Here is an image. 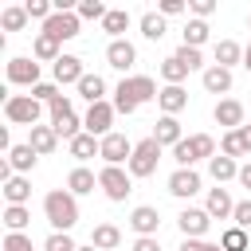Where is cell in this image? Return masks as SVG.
Segmentation results:
<instances>
[{"label":"cell","instance_id":"ab89813d","mask_svg":"<svg viewBox=\"0 0 251 251\" xmlns=\"http://www.w3.org/2000/svg\"><path fill=\"white\" fill-rule=\"evenodd\" d=\"M59 94H63V90H59L55 82H39V86H31V98H35V102H43V106H51Z\"/></svg>","mask_w":251,"mask_h":251},{"label":"cell","instance_id":"5bb4252c","mask_svg":"<svg viewBox=\"0 0 251 251\" xmlns=\"http://www.w3.org/2000/svg\"><path fill=\"white\" fill-rule=\"evenodd\" d=\"M82 75H86V71H82V59H78V55H63V59L55 63V82H59V86H67V82L78 86Z\"/></svg>","mask_w":251,"mask_h":251},{"label":"cell","instance_id":"e0dca14e","mask_svg":"<svg viewBox=\"0 0 251 251\" xmlns=\"http://www.w3.org/2000/svg\"><path fill=\"white\" fill-rule=\"evenodd\" d=\"M67 149H71L75 161H90V157H102V137H94V133H78L75 141H67Z\"/></svg>","mask_w":251,"mask_h":251},{"label":"cell","instance_id":"ba28073f","mask_svg":"<svg viewBox=\"0 0 251 251\" xmlns=\"http://www.w3.org/2000/svg\"><path fill=\"white\" fill-rule=\"evenodd\" d=\"M8 82L16 86H39V63L20 55V59H8Z\"/></svg>","mask_w":251,"mask_h":251},{"label":"cell","instance_id":"44dd1931","mask_svg":"<svg viewBox=\"0 0 251 251\" xmlns=\"http://www.w3.org/2000/svg\"><path fill=\"white\" fill-rule=\"evenodd\" d=\"M27 145H31L39 157L55 153V145H59V133H55V126H31V137H27Z\"/></svg>","mask_w":251,"mask_h":251},{"label":"cell","instance_id":"83f0119b","mask_svg":"<svg viewBox=\"0 0 251 251\" xmlns=\"http://www.w3.org/2000/svg\"><path fill=\"white\" fill-rule=\"evenodd\" d=\"M27 196H31V180L27 176H12V180H4V200L8 204H27Z\"/></svg>","mask_w":251,"mask_h":251},{"label":"cell","instance_id":"f5cc1de1","mask_svg":"<svg viewBox=\"0 0 251 251\" xmlns=\"http://www.w3.org/2000/svg\"><path fill=\"white\" fill-rule=\"evenodd\" d=\"M239 137H243V149L251 153V126H239Z\"/></svg>","mask_w":251,"mask_h":251},{"label":"cell","instance_id":"1f68e13d","mask_svg":"<svg viewBox=\"0 0 251 251\" xmlns=\"http://www.w3.org/2000/svg\"><path fill=\"white\" fill-rule=\"evenodd\" d=\"M27 20H31V16H27V8H24V4H12V8H4V12H0V27H4V31H20Z\"/></svg>","mask_w":251,"mask_h":251},{"label":"cell","instance_id":"6da1fadb","mask_svg":"<svg viewBox=\"0 0 251 251\" xmlns=\"http://www.w3.org/2000/svg\"><path fill=\"white\" fill-rule=\"evenodd\" d=\"M161 90H157V82L149 78V75H133V78H122L118 82V90H114V110L118 114H133L141 102H153Z\"/></svg>","mask_w":251,"mask_h":251},{"label":"cell","instance_id":"681fc988","mask_svg":"<svg viewBox=\"0 0 251 251\" xmlns=\"http://www.w3.org/2000/svg\"><path fill=\"white\" fill-rule=\"evenodd\" d=\"M184 12V0H161V16H180Z\"/></svg>","mask_w":251,"mask_h":251},{"label":"cell","instance_id":"ac0fdd59","mask_svg":"<svg viewBox=\"0 0 251 251\" xmlns=\"http://www.w3.org/2000/svg\"><path fill=\"white\" fill-rule=\"evenodd\" d=\"M204 212H208L212 220H231V212H235V200L227 196V188H212V192H208V204H204Z\"/></svg>","mask_w":251,"mask_h":251},{"label":"cell","instance_id":"9a60e30c","mask_svg":"<svg viewBox=\"0 0 251 251\" xmlns=\"http://www.w3.org/2000/svg\"><path fill=\"white\" fill-rule=\"evenodd\" d=\"M157 106H161V114L176 118V114L188 106V90H184V86H165V90L157 94Z\"/></svg>","mask_w":251,"mask_h":251},{"label":"cell","instance_id":"d590c367","mask_svg":"<svg viewBox=\"0 0 251 251\" xmlns=\"http://www.w3.org/2000/svg\"><path fill=\"white\" fill-rule=\"evenodd\" d=\"M180 35H184V47H196V51H200V43L208 39V24H204V20H188Z\"/></svg>","mask_w":251,"mask_h":251},{"label":"cell","instance_id":"9c48e42d","mask_svg":"<svg viewBox=\"0 0 251 251\" xmlns=\"http://www.w3.org/2000/svg\"><path fill=\"white\" fill-rule=\"evenodd\" d=\"M129 157H133V145H129L126 133H110V137H102V161H106V165H118V169H122V161L129 165Z\"/></svg>","mask_w":251,"mask_h":251},{"label":"cell","instance_id":"f1b7e54d","mask_svg":"<svg viewBox=\"0 0 251 251\" xmlns=\"http://www.w3.org/2000/svg\"><path fill=\"white\" fill-rule=\"evenodd\" d=\"M208 173H212V180H216V184H224V180L239 176V165H235L231 157H224V153H220V157H212V161H208Z\"/></svg>","mask_w":251,"mask_h":251},{"label":"cell","instance_id":"8992f818","mask_svg":"<svg viewBox=\"0 0 251 251\" xmlns=\"http://www.w3.org/2000/svg\"><path fill=\"white\" fill-rule=\"evenodd\" d=\"M98 188L114 200V204H122L129 192H133V184H129V173H122L118 165H106L102 173H98Z\"/></svg>","mask_w":251,"mask_h":251},{"label":"cell","instance_id":"e575fe53","mask_svg":"<svg viewBox=\"0 0 251 251\" xmlns=\"http://www.w3.org/2000/svg\"><path fill=\"white\" fill-rule=\"evenodd\" d=\"M126 27H129V12H126V8H110V12H106V20H102V31H110V35L118 39Z\"/></svg>","mask_w":251,"mask_h":251},{"label":"cell","instance_id":"3957f363","mask_svg":"<svg viewBox=\"0 0 251 251\" xmlns=\"http://www.w3.org/2000/svg\"><path fill=\"white\" fill-rule=\"evenodd\" d=\"M173 157H176V165L180 169H192L196 161H212L216 157V141L208 137V133H192V137H184L180 145H173Z\"/></svg>","mask_w":251,"mask_h":251},{"label":"cell","instance_id":"f6af8a7d","mask_svg":"<svg viewBox=\"0 0 251 251\" xmlns=\"http://www.w3.org/2000/svg\"><path fill=\"white\" fill-rule=\"evenodd\" d=\"M47 110H51V126H55L59 118H67V114H75V110H71V98H67V94H59V98H55V102H51Z\"/></svg>","mask_w":251,"mask_h":251},{"label":"cell","instance_id":"d6a6232c","mask_svg":"<svg viewBox=\"0 0 251 251\" xmlns=\"http://www.w3.org/2000/svg\"><path fill=\"white\" fill-rule=\"evenodd\" d=\"M161 78H165L169 86H180V82L188 78V67H184V63L176 59V55H169V59L161 63Z\"/></svg>","mask_w":251,"mask_h":251},{"label":"cell","instance_id":"ee69618b","mask_svg":"<svg viewBox=\"0 0 251 251\" xmlns=\"http://www.w3.org/2000/svg\"><path fill=\"white\" fill-rule=\"evenodd\" d=\"M176 59H180V63H184L188 71H196V67H204V59H200V51H196V47H184V43H180V51H176Z\"/></svg>","mask_w":251,"mask_h":251},{"label":"cell","instance_id":"2e32d148","mask_svg":"<svg viewBox=\"0 0 251 251\" xmlns=\"http://www.w3.org/2000/svg\"><path fill=\"white\" fill-rule=\"evenodd\" d=\"M212 118H216L220 126H227V129H239V126H243V102H235V98H224V102H216Z\"/></svg>","mask_w":251,"mask_h":251},{"label":"cell","instance_id":"f35d334b","mask_svg":"<svg viewBox=\"0 0 251 251\" xmlns=\"http://www.w3.org/2000/svg\"><path fill=\"white\" fill-rule=\"evenodd\" d=\"M75 12H78V20H106V12H110V8H106L102 0H82Z\"/></svg>","mask_w":251,"mask_h":251},{"label":"cell","instance_id":"f907efd6","mask_svg":"<svg viewBox=\"0 0 251 251\" xmlns=\"http://www.w3.org/2000/svg\"><path fill=\"white\" fill-rule=\"evenodd\" d=\"M180 251H212V243H204V239H184Z\"/></svg>","mask_w":251,"mask_h":251},{"label":"cell","instance_id":"ffe728a7","mask_svg":"<svg viewBox=\"0 0 251 251\" xmlns=\"http://www.w3.org/2000/svg\"><path fill=\"white\" fill-rule=\"evenodd\" d=\"M153 137H157V145H161V149H165V145H180V141H184V137H180V122H176V118H169V114H161V118H157Z\"/></svg>","mask_w":251,"mask_h":251},{"label":"cell","instance_id":"4dcf8cb0","mask_svg":"<svg viewBox=\"0 0 251 251\" xmlns=\"http://www.w3.org/2000/svg\"><path fill=\"white\" fill-rule=\"evenodd\" d=\"M78 94L94 106V102H106L102 94H106V82H102V75H82V82H78Z\"/></svg>","mask_w":251,"mask_h":251},{"label":"cell","instance_id":"7bdbcfd3","mask_svg":"<svg viewBox=\"0 0 251 251\" xmlns=\"http://www.w3.org/2000/svg\"><path fill=\"white\" fill-rule=\"evenodd\" d=\"M4 251H35V247H31V239L24 231H8L4 235Z\"/></svg>","mask_w":251,"mask_h":251},{"label":"cell","instance_id":"7402d4cb","mask_svg":"<svg viewBox=\"0 0 251 251\" xmlns=\"http://www.w3.org/2000/svg\"><path fill=\"white\" fill-rule=\"evenodd\" d=\"M35 161H39V153H35V149H31L27 141H24V145H12V149H8V165H12V169H16L20 176H24V173H31V169H35Z\"/></svg>","mask_w":251,"mask_h":251},{"label":"cell","instance_id":"11a10c76","mask_svg":"<svg viewBox=\"0 0 251 251\" xmlns=\"http://www.w3.org/2000/svg\"><path fill=\"white\" fill-rule=\"evenodd\" d=\"M78 251H98V247H78Z\"/></svg>","mask_w":251,"mask_h":251},{"label":"cell","instance_id":"bcb514c9","mask_svg":"<svg viewBox=\"0 0 251 251\" xmlns=\"http://www.w3.org/2000/svg\"><path fill=\"white\" fill-rule=\"evenodd\" d=\"M231 220H235V227H243V231H247V227H251V200H239V204H235V212H231Z\"/></svg>","mask_w":251,"mask_h":251},{"label":"cell","instance_id":"4316f807","mask_svg":"<svg viewBox=\"0 0 251 251\" xmlns=\"http://www.w3.org/2000/svg\"><path fill=\"white\" fill-rule=\"evenodd\" d=\"M94 184H98V176L90 173V169H71V176H67V192H75V196H82V192H94Z\"/></svg>","mask_w":251,"mask_h":251},{"label":"cell","instance_id":"f546056e","mask_svg":"<svg viewBox=\"0 0 251 251\" xmlns=\"http://www.w3.org/2000/svg\"><path fill=\"white\" fill-rule=\"evenodd\" d=\"M165 31H169V24H165L161 12H145V16H141V35H145V39L157 43V39H165Z\"/></svg>","mask_w":251,"mask_h":251},{"label":"cell","instance_id":"db71d44e","mask_svg":"<svg viewBox=\"0 0 251 251\" xmlns=\"http://www.w3.org/2000/svg\"><path fill=\"white\" fill-rule=\"evenodd\" d=\"M243 67H247V71H251V43H247V47H243Z\"/></svg>","mask_w":251,"mask_h":251},{"label":"cell","instance_id":"c3c4849f","mask_svg":"<svg viewBox=\"0 0 251 251\" xmlns=\"http://www.w3.org/2000/svg\"><path fill=\"white\" fill-rule=\"evenodd\" d=\"M133 251H161V243H157V235H137Z\"/></svg>","mask_w":251,"mask_h":251},{"label":"cell","instance_id":"7c38bea8","mask_svg":"<svg viewBox=\"0 0 251 251\" xmlns=\"http://www.w3.org/2000/svg\"><path fill=\"white\" fill-rule=\"evenodd\" d=\"M176 224H180V231H184V239H200V235L208 231V224H212V216H208L204 208H184V212L176 216Z\"/></svg>","mask_w":251,"mask_h":251},{"label":"cell","instance_id":"74e56055","mask_svg":"<svg viewBox=\"0 0 251 251\" xmlns=\"http://www.w3.org/2000/svg\"><path fill=\"white\" fill-rule=\"evenodd\" d=\"M220 149H224V157H231V161L247 153V149H243V137H239V129H227V133H224V141H220Z\"/></svg>","mask_w":251,"mask_h":251},{"label":"cell","instance_id":"5b68a950","mask_svg":"<svg viewBox=\"0 0 251 251\" xmlns=\"http://www.w3.org/2000/svg\"><path fill=\"white\" fill-rule=\"evenodd\" d=\"M157 161H161L157 137L137 141V145H133V157H129V176H153V173H157Z\"/></svg>","mask_w":251,"mask_h":251},{"label":"cell","instance_id":"836d02e7","mask_svg":"<svg viewBox=\"0 0 251 251\" xmlns=\"http://www.w3.org/2000/svg\"><path fill=\"white\" fill-rule=\"evenodd\" d=\"M27 224H31V212H27L24 204H8V208H4V227H8V231H24Z\"/></svg>","mask_w":251,"mask_h":251},{"label":"cell","instance_id":"52a82bcc","mask_svg":"<svg viewBox=\"0 0 251 251\" xmlns=\"http://www.w3.org/2000/svg\"><path fill=\"white\" fill-rule=\"evenodd\" d=\"M114 114H118L114 102H94V106L86 110V122H82L86 133H94V137H110V133H114V129H110V126H114Z\"/></svg>","mask_w":251,"mask_h":251},{"label":"cell","instance_id":"603a6c76","mask_svg":"<svg viewBox=\"0 0 251 251\" xmlns=\"http://www.w3.org/2000/svg\"><path fill=\"white\" fill-rule=\"evenodd\" d=\"M204 90H208V94H227V90H231V71H224V67L212 63V67L204 71Z\"/></svg>","mask_w":251,"mask_h":251},{"label":"cell","instance_id":"7a4b0ae2","mask_svg":"<svg viewBox=\"0 0 251 251\" xmlns=\"http://www.w3.org/2000/svg\"><path fill=\"white\" fill-rule=\"evenodd\" d=\"M43 212L55 231H71L78 224V204H75V192H67V188H51L43 196Z\"/></svg>","mask_w":251,"mask_h":251},{"label":"cell","instance_id":"8d00e7d4","mask_svg":"<svg viewBox=\"0 0 251 251\" xmlns=\"http://www.w3.org/2000/svg\"><path fill=\"white\" fill-rule=\"evenodd\" d=\"M247 243H251V239H247V231H243V227H235V224L220 235V247H224V251H247Z\"/></svg>","mask_w":251,"mask_h":251},{"label":"cell","instance_id":"d4e9b609","mask_svg":"<svg viewBox=\"0 0 251 251\" xmlns=\"http://www.w3.org/2000/svg\"><path fill=\"white\" fill-rule=\"evenodd\" d=\"M31 59H43V63H59L63 55H59V39H51V35H35V43H31Z\"/></svg>","mask_w":251,"mask_h":251},{"label":"cell","instance_id":"7dc6e473","mask_svg":"<svg viewBox=\"0 0 251 251\" xmlns=\"http://www.w3.org/2000/svg\"><path fill=\"white\" fill-rule=\"evenodd\" d=\"M188 8H192V12H196V20H208V16H212V12H216V0H192V4H188Z\"/></svg>","mask_w":251,"mask_h":251},{"label":"cell","instance_id":"cb8c5ba5","mask_svg":"<svg viewBox=\"0 0 251 251\" xmlns=\"http://www.w3.org/2000/svg\"><path fill=\"white\" fill-rule=\"evenodd\" d=\"M122 243V231L114 227V224H98L94 231H90V247H98V251H114Z\"/></svg>","mask_w":251,"mask_h":251},{"label":"cell","instance_id":"9f6ffc18","mask_svg":"<svg viewBox=\"0 0 251 251\" xmlns=\"http://www.w3.org/2000/svg\"><path fill=\"white\" fill-rule=\"evenodd\" d=\"M247 27H251V16H247Z\"/></svg>","mask_w":251,"mask_h":251},{"label":"cell","instance_id":"8fae6325","mask_svg":"<svg viewBox=\"0 0 251 251\" xmlns=\"http://www.w3.org/2000/svg\"><path fill=\"white\" fill-rule=\"evenodd\" d=\"M106 63H110L114 71H129V67L137 63V47H133L129 39H110V47H106Z\"/></svg>","mask_w":251,"mask_h":251},{"label":"cell","instance_id":"d6986e66","mask_svg":"<svg viewBox=\"0 0 251 251\" xmlns=\"http://www.w3.org/2000/svg\"><path fill=\"white\" fill-rule=\"evenodd\" d=\"M157 224H161V216H157V208H149V204H141V208L129 212V227H133L137 235H157Z\"/></svg>","mask_w":251,"mask_h":251},{"label":"cell","instance_id":"b9f144b4","mask_svg":"<svg viewBox=\"0 0 251 251\" xmlns=\"http://www.w3.org/2000/svg\"><path fill=\"white\" fill-rule=\"evenodd\" d=\"M43 251H78V247H75V239H71L67 231H55V235H47Z\"/></svg>","mask_w":251,"mask_h":251},{"label":"cell","instance_id":"4fadbf2b","mask_svg":"<svg viewBox=\"0 0 251 251\" xmlns=\"http://www.w3.org/2000/svg\"><path fill=\"white\" fill-rule=\"evenodd\" d=\"M169 192L180 196V200H184V196H196V192H200V173H196V169H176V173L169 176Z\"/></svg>","mask_w":251,"mask_h":251},{"label":"cell","instance_id":"816d5d0a","mask_svg":"<svg viewBox=\"0 0 251 251\" xmlns=\"http://www.w3.org/2000/svg\"><path fill=\"white\" fill-rule=\"evenodd\" d=\"M239 184H243V188H251V161L239 169Z\"/></svg>","mask_w":251,"mask_h":251},{"label":"cell","instance_id":"277c9868","mask_svg":"<svg viewBox=\"0 0 251 251\" xmlns=\"http://www.w3.org/2000/svg\"><path fill=\"white\" fill-rule=\"evenodd\" d=\"M39 114H43V102H35L31 94H8L4 98V118L8 122H16V126H35L39 122Z\"/></svg>","mask_w":251,"mask_h":251},{"label":"cell","instance_id":"30bf717a","mask_svg":"<svg viewBox=\"0 0 251 251\" xmlns=\"http://www.w3.org/2000/svg\"><path fill=\"white\" fill-rule=\"evenodd\" d=\"M43 35H51V39H75L78 35V12H55L43 24Z\"/></svg>","mask_w":251,"mask_h":251},{"label":"cell","instance_id":"60d3db41","mask_svg":"<svg viewBox=\"0 0 251 251\" xmlns=\"http://www.w3.org/2000/svg\"><path fill=\"white\" fill-rule=\"evenodd\" d=\"M55 133H59V137H67V141H75V137L82 133V129H78V118H75V114L59 118V122H55Z\"/></svg>","mask_w":251,"mask_h":251},{"label":"cell","instance_id":"6f0895ef","mask_svg":"<svg viewBox=\"0 0 251 251\" xmlns=\"http://www.w3.org/2000/svg\"><path fill=\"white\" fill-rule=\"evenodd\" d=\"M212 251H224V247H212Z\"/></svg>","mask_w":251,"mask_h":251},{"label":"cell","instance_id":"484cf974","mask_svg":"<svg viewBox=\"0 0 251 251\" xmlns=\"http://www.w3.org/2000/svg\"><path fill=\"white\" fill-rule=\"evenodd\" d=\"M212 55H216V67H224V71H231V67L243 59V51H239V43H235V39H220Z\"/></svg>","mask_w":251,"mask_h":251}]
</instances>
